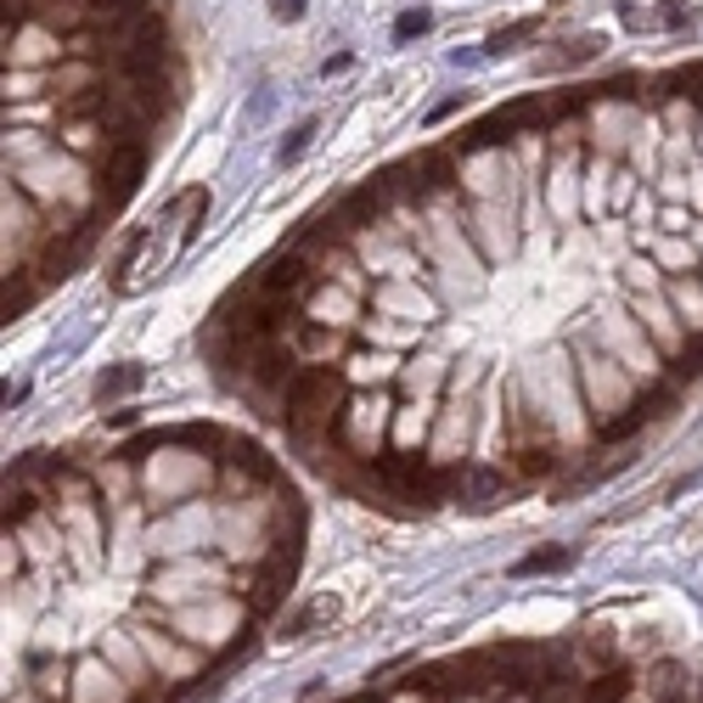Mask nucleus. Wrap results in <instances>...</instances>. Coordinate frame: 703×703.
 I'll return each instance as SVG.
<instances>
[{
  "mask_svg": "<svg viewBox=\"0 0 703 703\" xmlns=\"http://www.w3.org/2000/svg\"><path fill=\"white\" fill-rule=\"evenodd\" d=\"M665 85H676V97H681V102H698V108H703V63H692V68H676Z\"/></svg>",
  "mask_w": 703,
  "mask_h": 703,
  "instance_id": "nucleus-13",
  "label": "nucleus"
},
{
  "mask_svg": "<svg viewBox=\"0 0 703 703\" xmlns=\"http://www.w3.org/2000/svg\"><path fill=\"white\" fill-rule=\"evenodd\" d=\"M467 231H473L484 259L518 254V231H512V203L506 198H467Z\"/></svg>",
  "mask_w": 703,
  "mask_h": 703,
  "instance_id": "nucleus-2",
  "label": "nucleus"
},
{
  "mask_svg": "<svg viewBox=\"0 0 703 703\" xmlns=\"http://www.w3.org/2000/svg\"><path fill=\"white\" fill-rule=\"evenodd\" d=\"M692 703H703V687H698V698H692Z\"/></svg>",
  "mask_w": 703,
  "mask_h": 703,
  "instance_id": "nucleus-18",
  "label": "nucleus"
},
{
  "mask_svg": "<svg viewBox=\"0 0 703 703\" xmlns=\"http://www.w3.org/2000/svg\"><path fill=\"white\" fill-rule=\"evenodd\" d=\"M422 29H428V18H422V12H405L400 18V34H422Z\"/></svg>",
  "mask_w": 703,
  "mask_h": 703,
  "instance_id": "nucleus-17",
  "label": "nucleus"
},
{
  "mask_svg": "<svg viewBox=\"0 0 703 703\" xmlns=\"http://www.w3.org/2000/svg\"><path fill=\"white\" fill-rule=\"evenodd\" d=\"M310 135H315V124H299V130H293V141H288V147H281L276 158H281V164H293V158L310 147Z\"/></svg>",
  "mask_w": 703,
  "mask_h": 703,
  "instance_id": "nucleus-16",
  "label": "nucleus"
},
{
  "mask_svg": "<svg viewBox=\"0 0 703 703\" xmlns=\"http://www.w3.org/2000/svg\"><path fill=\"white\" fill-rule=\"evenodd\" d=\"M631 692H636V670L631 665H607L580 687V703H631Z\"/></svg>",
  "mask_w": 703,
  "mask_h": 703,
  "instance_id": "nucleus-5",
  "label": "nucleus"
},
{
  "mask_svg": "<svg viewBox=\"0 0 703 703\" xmlns=\"http://www.w3.org/2000/svg\"><path fill=\"white\" fill-rule=\"evenodd\" d=\"M665 299L676 304V315L692 326V333H703V276H692V270L687 276H670L665 281Z\"/></svg>",
  "mask_w": 703,
  "mask_h": 703,
  "instance_id": "nucleus-6",
  "label": "nucleus"
},
{
  "mask_svg": "<svg viewBox=\"0 0 703 703\" xmlns=\"http://www.w3.org/2000/svg\"><path fill=\"white\" fill-rule=\"evenodd\" d=\"M596 52H602V40H596V34H580V40H569V52H551L546 68H580V63H591Z\"/></svg>",
  "mask_w": 703,
  "mask_h": 703,
  "instance_id": "nucleus-11",
  "label": "nucleus"
},
{
  "mask_svg": "<svg viewBox=\"0 0 703 703\" xmlns=\"http://www.w3.org/2000/svg\"><path fill=\"white\" fill-rule=\"evenodd\" d=\"M428 411L434 405H394V428H389V445H400V450H416L422 439H428Z\"/></svg>",
  "mask_w": 703,
  "mask_h": 703,
  "instance_id": "nucleus-7",
  "label": "nucleus"
},
{
  "mask_svg": "<svg viewBox=\"0 0 703 703\" xmlns=\"http://www.w3.org/2000/svg\"><path fill=\"white\" fill-rule=\"evenodd\" d=\"M203 209H209V192H203V186H186V192H175V198H169V209L158 214V225L135 231V237H130V248L119 254V270H113V293H135L141 281L164 276V265L175 259L180 237H192V231H198Z\"/></svg>",
  "mask_w": 703,
  "mask_h": 703,
  "instance_id": "nucleus-1",
  "label": "nucleus"
},
{
  "mask_svg": "<svg viewBox=\"0 0 703 703\" xmlns=\"http://www.w3.org/2000/svg\"><path fill=\"white\" fill-rule=\"evenodd\" d=\"M506 461H512V473H518V479H551V473H562L557 439H512L506 445Z\"/></svg>",
  "mask_w": 703,
  "mask_h": 703,
  "instance_id": "nucleus-4",
  "label": "nucleus"
},
{
  "mask_svg": "<svg viewBox=\"0 0 703 703\" xmlns=\"http://www.w3.org/2000/svg\"><path fill=\"white\" fill-rule=\"evenodd\" d=\"M631 198H636V169H614V180H607V209H631Z\"/></svg>",
  "mask_w": 703,
  "mask_h": 703,
  "instance_id": "nucleus-14",
  "label": "nucleus"
},
{
  "mask_svg": "<svg viewBox=\"0 0 703 703\" xmlns=\"http://www.w3.org/2000/svg\"><path fill=\"white\" fill-rule=\"evenodd\" d=\"M580 659H585L591 670L620 665V659H614V636H607V631H585V636H580Z\"/></svg>",
  "mask_w": 703,
  "mask_h": 703,
  "instance_id": "nucleus-10",
  "label": "nucleus"
},
{
  "mask_svg": "<svg viewBox=\"0 0 703 703\" xmlns=\"http://www.w3.org/2000/svg\"><path fill=\"white\" fill-rule=\"evenodd\" d=\"M315 276H321V270H310V254L288 248V254L259 259L248 281H254V288H259L265 299H293V293H310V288H315Z\"/></svg>",
  "mask_w": 703,
  "mask_h": 703,
  "instance_id": "nucleus-3",
  "label": "nucleus"
},
{
  "mask_svg": "<svg viewBox=\"0 0 703 703\" xmlns=\"http://www.w3.org/2000/svg\"><path fill=\"white\" fill-rule=\"evenodd\" d=\"M135 383H141V366H130V360H124V366H113L108 378H97V405H113V400H119V394H130Z\"/></svg>",
  "mask_w": 703,
  "mask_h": 703,
  "instance_id": "nucleus-9",
  "label": "nucleus"
},
{
  "mask_svg": "<svg viewBox=\"0 0 703 703\" xmlns=\"http://www.w3.org/2000/svg\"><path fill=\"white\" fill-rule=\"evenodd\" d=\"M647 692H652V703H687V670L676 659H659L647 676Z\"/></svg>",
  "mask_w": 703,
  "mask_h": 703,
  "instance_id": "nucleus-8",
  "label": "nucleus"
},
{
  "mask_svg": "<svg viewBox=\"0 0 703 703\" xmlns=\"http://www.w3.org/2000/svg\"><path fill=\"white\" fill-rule=\"evenodd\" d=\"M562 562H569V551H551V546H546V551H535V557H524V562H518V574H535V569H562Z\"/></svg>",
  "mask_w": 703,
  "mask_h": 703,
  "instance_id": "nucleus-15",
  "label": "nucleus"
},
{
  "mask_svg": "<svg viewBox=\"0 0 703 703\" xmlns=\"http://www.w3.org/2000/svg\"><path fill=\"white\" fill-rule=\"evenodd\" d=\"M333 614H338V602H333V596H315V602H304L299 614L288 620V631H281V636H304L315 620H333Z\"/></svg>",
  "mask_w": 703,
  "mask_h": 703,
  "instance_id": "nucleus-12",
  "label": "nucleus"
}]
</instances>
